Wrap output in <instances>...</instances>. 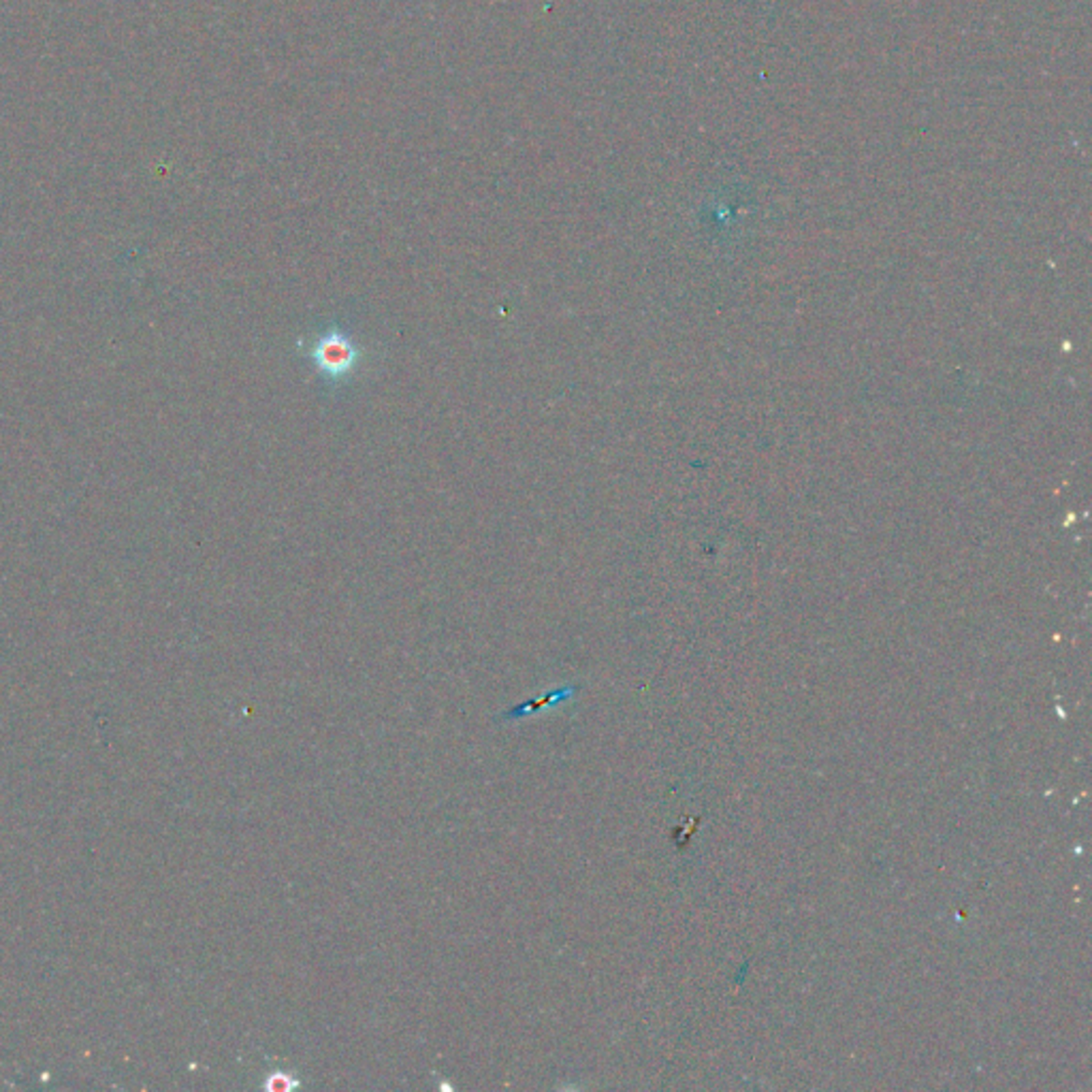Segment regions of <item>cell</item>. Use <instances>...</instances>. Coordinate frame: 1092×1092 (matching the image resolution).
Masks as SVG:
<instances>
[{
    "label": "cell",
    "mask_w": 1092,
    "mask_h": 1092,
    "mask_svg": "<svg viewBox=\"0 0 1092 1092\" xmlns=\"http://www.w3.org/2000/svg\"><path fill=\"white\" fill-rule=\"evenodd\" d=\"M299 346L318 380L333 393L348 387L369 359L365 346L337 320H329L327 325L318 327L317 333L307 335Z\"/></svg>",
    "instance_id": "cell-1"
},
{
    "label": "cell",
    "mask_w": 1092,
    "mask_h": 1092,
    "mask_svg": "<svg viewBox=\"0 0 1092 1092\" xmlns=\"http://www.w3.org/2000/svg\"><path fill=\"white\" fill-rule=\"evenodd\" d=\"M572 691H574V689H559V691H553V694H549V696H544V698H538V700H534V702H527V704L519 706V709L514 711V713H510V715L529 713V711H534V709H542V706H546V704H555V702H559V700H564V698L570 696Z\"/></svg>",
    "instance_id": "cell-2"
}]
</instances>
